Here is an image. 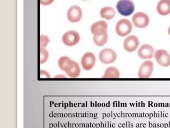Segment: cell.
<instances>
[{
    "instance_id": "1",
    "label": "cell",
    "mask_w": 170,
    "mask_h": 128,
    "mask_svg": "<svg viewBox=\"0 0 170 128\" xmlns=\"http://www.w3.org/2000/svg\"><path fill=\"white\" fill-rule=\"evenodd\" d=\"M58 64L59 68L70 78H77L80 74L81 70L78 64L67 56L60 57Z\"/></svg>"
},
{
    "instance_id": "2",
    "label": "cell",
    "mask_w": 170,
    "mask_h": 128,
    "mask_svg": "<svg viewBox=\"0 0 170 128\" xmlns=\"http://www.w3.org/2000/svg\"><path fill=\"white\" fill-rule=\"evenodd\" d=\"M119 13L123 16H129L135 11V5L131 0H119L116 5Z\"/></svg>"
},
{
    "instance_id": "3",
    "label": "cell",
    "mask_w": 170,
    "mask_h": 128,
    "mask_svg": "<svg viewBox=\"0 0 170 128\" xmlns=\"http://www.w3.org/2000/svg\"><path fill=\"white\" fill-rule=\"evenodd\" d=\"M133 27L131 23L127 19L119 20L116 24L115 27L116 32L120 37H125L129 34Z\"/></svg>"
},
{
    "instance_id": "4",
    "label": "cell",
    "mask_w": 170,
    "mask_h": 128,
    "mask_svg": "<svg viewBox=\"0 0 170 128\" xmlns=\"http://www.w3.org/2000/svg\"><path fill=\"white\" fill-rule=\"evenodd\" d=\"M134 25L138 28H144L149 24L150 19L147 14L143 12H138L132 17Z\"/></svg>"
},
{
    "instance_id": "5",
    "label": "cell",
    "mask_w": 170,
    "mask_h": 128,
    "mask_svg": "<svg viewBox=\"0 0 170 128\" xmlns=\"http://www.w3.org/2000/svg\"><path fill=\"white\" fill-rule=\"evenodd\" d=\"M99 58L103 64H111L116 60L117 55L112 49L106 48L100 51L99 54Z\"/></svg>"
},
{
    "instance_id": "6",
    "label": "cell",
    "mask_w": 170,
    "mask_h": 128,
    "mask_svg": "<svg viewBox=\"0 0 170 128\" xmlns=\"http://www.w3.org/2000/svg\"><path fill=\"white\" fill-rule=\"evenodd\" d=\"M154 71V64L151 61H146L139 68L138 76L139 78H149Z\"/></svg>"
},
{
    "instance_id": "7",
    "label": "cell",
    "mask_w": 170,
    "mask_h": 128,
    "mask_svg": "<svg viewBox=\"0 0 170 128\" xmlns=\"http://www.w3.org/2000/svg\"><path fill=\"white\" fill-rule=\"evenodd\" d=\"M79 40V34L74 31H69L62 36L63 43L68 46H73L76 45Z\"/></svg>"
},
{
    "instance_id": "8",
    "label": "cell",
    "mask_w": 170,
    "mask_h": 128,
    "mask_svg": "<svg viewBox=\"0 0 170 128\" xmlns=\"http://www.w3.org/2000/svg\"><path fill=\"white\" fill-rule=\"evenodd\" d=\"M156 62L160 66L168 67L170 66V55L164 50H158L154 53Z\"/></svg>"
},
{
    "instance_id": "9",
    "label": "cell",
    "mask_w": 170,
    "mask_h": 128,
    "mask_svg": "<svg viewBox=\"0 0 170 128\" xmlns=\"http://www.w3.org/2000/svg\"><path fill=\"white\" fill-rule=\"evenodd\" d=\"M82 16V12L81 8L77 6H72L69 8L67 13L68 20L72 23L79 22Z\"/></svg>"
},
{
    "instance_id": "10",
    "label": "cell",
    "mask_w": 170,
    "mask_h": 128,
    "mask_svg": "<svg viewBox=\"0 0 170 128\" xmlns=\"http://www.w3.org/2000/svg\"><path fill=\"white\" fill-rule=\"evenodd\" d=\"M96 63V58L92 52L85 53L81 60V64L83 68L86 71L92 69Z\"/></svg>"
},
{
    "instance_id": "11",
    "label": "cell",
    "mask_w": 170,
    "mask_h": 128,
    "mask_svg": "<svg viewBox=\"0 0 170 128\" xmlns=\"http://www.w3.org/2000/svg\"><path fill=\"white\" fill-rule=\"evenodd\" d=\"M139 45L138 38L133 35L127 37L124 41V48L128 52H133L136 50Z\"/></svg>"
},
{
    "instance_id": "12",
    "label": "cell",
    "mask_w": 170,
    "mask_h": 128,
    "mask_svg": "<svg viewBox=\"0 0 170 128\" xmlns=\"http://www.w3.org/2000/svg\"><path fill=\"white\" fill-rule=\"evenodd\" d=\"M108 26L104 21H100L94 23L91 27L90 30L94 36H100L107 33Z\"/></svg>"
},
{
    "instance_id": "13",
    "label": "cell",
    "mask_w": 170,
    "mask_h": 128,
    "mask_svg": "<svg viewBox=\"0 0 170 128\" xmlns=\"http://www.w3.org/2000/svg\"><path fill=\"white\" fill-rule=\"evenodd\" d=\"M154 53L153 47L149 44H144L140 47L138 51V56L142 59H152Z\"/></svg>"
},
{
    "instance_id": "14",
    "label": "cell",
    "mask_w": 170,
    "mask_h": 128,
    "mask_svg": "<svg viewBox=\"0 0 170 128\" xmlns=\"http://www.w3.org/2000/svg\"><path fill=\"white\" fill-rule=\"evenodd\" d=\"M158 13L162 16H167L170 13V0H160L157 6Z\"/></svg>"
},
{
    "instance_id": "15",
    "label": "cell",
    "mask_w": 170,
    "mask_h": 128,
    "mask_svg": "<svg viewBox=\"0 0 170 128\" xmlns=\"http://www.w3.org/2000/svg\"><path fill=\"white\" fill-rule=\"evenodd\" d=\"M115 14V10L113 8L110 7H104L100 11V16L101 18L108 20L113 19Z\"/></svg>"
},
{
    "instance_id": "16",
    "label": "cell",
    "mask_w": 170,
    "mask_h": 128,
    "mask_svg": "<svg viewBox=\"0 0 170 128\" xmlns=\"http://www.w3.org/2000/svg\"><path fill=\"white\" fill-rule=\"evenodd\" d=\"M120 73L119 70L114 67H109L105 71L103 78H119Z\"/></svg>"
},
{
    "instance_id": "17",
    "label": "cell",
    "mask_w": 170,
    "mask_h": 128,
    "mask_svg": "<svg viewBox=\"0 0 170 128\" xmlns=\"http://www.w3.org/2000/svg\"><path fill=\"white\" fill-rule=\"evenodd\" d=\"M107 33L100 36H93V41L96 45L98 46H103L107 42L108 40Z\"/></svg>"
},
{
    "instance_id": "18",
    "label": "cell",
    "mask_w": 170,
    "mask_h": 128,
    "mask_svg": "<svg viewBox=\"0 0 170 128\" xmlns=\"http://www.w3.org/2000/svg\"><path fill=\"white\" fill-rule=\"evenodd\" d=\"M49 58V52L43 48L40 49V63L44 64L47 61Z\"/></svg>"
},
{
    "instance_id": "19",
    "label": "cell",
    "mask_w": 170,
    "mask_h": 128,
    "mask_svg": "<svg viewBox=\"0 0 170 128\" xmlns=\"http://www.w3.org/2000/svg\"><path fill=\"white\" fill-rule=\"evenodd\" d=\"M50 39L47 36L41 35L40 38V46L41 48H45L50 42Z\"/></svg>"
},
{
    "instance_id": "20",
    "label": "cell",
    "mask_w": 170,
    "mask_h": 128,
    "mask_svg": "<svg viewBox=\"0 0 170 128\" xmlns=\"http://www.w3.org/2000/svg\"><path fill=\"white\" fill-rule=\"evenodd\" d=\"M40 76H41V78H51V76L49 74V73L44 70H41Z\"/></svg>"
},
{
    "instance_id": "21",
    "label": "cell",
    "mask_w": 170,
    "mask_h": 128,
    "mask_svg": "<svg viewBox=\"0 0 170 128\" xmlns=\"http://www.w3.org/2000/svg\"><path fill=\"white\" fill-rule=\"evenodd\" d=\"M55 0H40V3L42 5L47 6L51 4Z\"/></svg>"
},
{
    "instance_id": "22",
    "label": "cell",
    "mask_w": 170,
    "mask_h": 128,
    "mask_svg": "<svg viewBox=\"0 0 170 128\" xmlns=\"http://www.w3.org/2000/svg\"><path fill=\"white\" fill-rule=\"evenodd\" d=\"M168 34H169V35H170V26L169 28V29H168Z\"/></svg>"
},
{
    "instance_id": "23",
    "label": "cell",
    "mask_w": 170,
    "mask_h": 128,
    "mask_svg": "<svg viewBox=\"0 0 170 128\" xmlns=\"http://www.w3.org/2000/svg\"><path fill=\"white\" fill-rule=\"evenodd\" d=\"M83 1H86V0H83Z\"/></svg>"
}]
</instances>
